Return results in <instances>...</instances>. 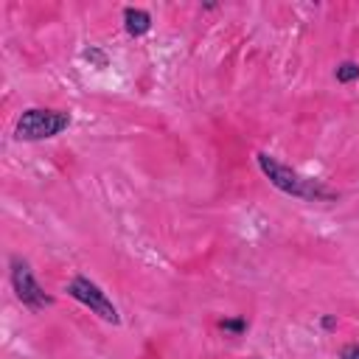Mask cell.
<instances>
[{
    "instance_id": "obj_1",
    "label": "cell",
    "mask_w": 359,
    "mask_h": 359,
    "mask_svg": "<svg viewBox=\"0 0 359 359\" xmlns=\"http://www.w3.org/2000/svg\"><path fill=\"white\" fill-rule=\"evenodd\" d=\"M255 160H258V168L264 171V177H266L278 191H283V194H289V196L309 199V202H314V199H331V196H334L323 182L309 180V177L292 171L289 165H283L280 160H275V157L266 154V151H258Z\"/></svg>"
},
{
    "instance_id": "obj_2",
    "label": "cell",
    "mask_w": 359,
    "mask_h": 359,
    "mask_svg": "<svg viewBox=\"0 0 359 359\" xmlns=\"http://www.w3.org/2000/svg\"><path fill=\"white\" fill-rule=\"evenodd\" d=\"M70 126V115L62 112V109H25L14 126V135L20 140H45V137H53L59 132H65Z\"/></svg>"
},
{
    "instance_id": "obj_3",
    "label": "cell",
    "mask_w": 359,
    "mask_h": 359,
    "mask_svg": "<svg viewBox=\"0 0 359 359\" xmlns=\"http://www.w3.org/2000/svg\"><path fill=\"white\" fill-rule=\"evenodd\" d=\"M11 286H14L17 300H20L25 309H31V311H42L45 306L53 303V297L45 294V289H42L39 280L34 278L31 264H28L25 258H20V255H11Z\"/></svg>"
},
{
    "instance_id": "obj_4",
    "label": "cell",
    "mask_w": 359,
    "mask_h": 359,
    "mask_svg": "<svg viewBox=\"0 0 359 359\" xmlns=\"http://www.w3.org/2000/svg\"><path fill=\"white\" fill-rule=\"evenodd\" d=\"M67 294H70L73 300H79L81 306H87V309H90L93 314H98L101 320H107V323H112V325L121 323L115 303H112V300L107 297V292H104L98 283H93L87 275H76V278L67 283Z\"/></svg>"
},
{
    "instance_id": "obj_5",
    "label": "cell",
    "mask_w": 359,
    "mask_h": 359,
    "mask_svg": "<svg viewBox=\"0 0 359 359\" xmlns=\"http://www.w3.org/2000/svg\"><path fill=\"white\" fill-rule=\"evenodd\" d=\"M123 28H126L129 36H143L151 28V14L143 11V8L129 6V8H123Z\"/></svg>"
},
{
    "instance_id": "obj_6",
    "label": "cell",
    "mask_w": 359,
    "mask_h": 359,
    "mask_svg": "<svg viewBox=\"0 0 359 359\" xmlns=\"http://www.w3.org/2000/svg\"><path fill=\"white\" fill-rule=\"evenodd\" d=\"M334 76H337L339 84H351V81L359 79V65H356V62H342V65L334 70Z\"/></svg>"
},
{
    "instance_id": "obj_7",
    "label": "cell",
    "mask_w": 359,
    "mask_h": 359,
    "mask_svg": "<svg viewBox=\"0 0 359 359\" xmlns=\"http://www.w3.org/2000/svg\"><path fill=\"white\" fill-rule=\"evenodd\" d=\"M219 328L227 331V334H241V331H247V320L244 317H230V320H222Z\"/></svg>"
},
{
    "instance_id": "obj_8",
    "label": "cell",
    "mask_w": 359,
    "mask_h": 359,
    "mask_svg": "<svg viewBox=\"0 0 359 359\" xmlns=\"http://www.w3.org/2000/svg\"><path fill=\"white\" fill-rule=\"evenodd\" d=\"M84 59H87V62H93L95 67H107V62H109V59H107V53H104V50H98V48H87V50H84Z\"/></svg>"
},
{
    "instance_id": "obj_9",
    "label": "cell",
    "mask_w": 359,
    "mask_h": 359,
    "mask_svg": "<svg viewBox=\"0 0 359 359\" xmlns=\"http://www.w3.org/2000/svg\"><path fill=\"white\" fill-rule=\"evenodd\" d=\"M339 359H359V342H351L339 351Z\"/></svg>"
},
{
    "instance_id": "obj_10",
    "label": "cell",
    "mask_w": 359,
    "mask_h": 359,
    "mask_svg": "<svg viewBox=\"0 0 359 359\" xmlns=\"http://www.w3.org/2000/svg\"><path fill=\"white\" fill-rule=\"evenodd\" d=\"M320 325H323L325 331H334V328H337V317H331V314H325V317L320 320Z\"/></svg>"
}]
</instances>
